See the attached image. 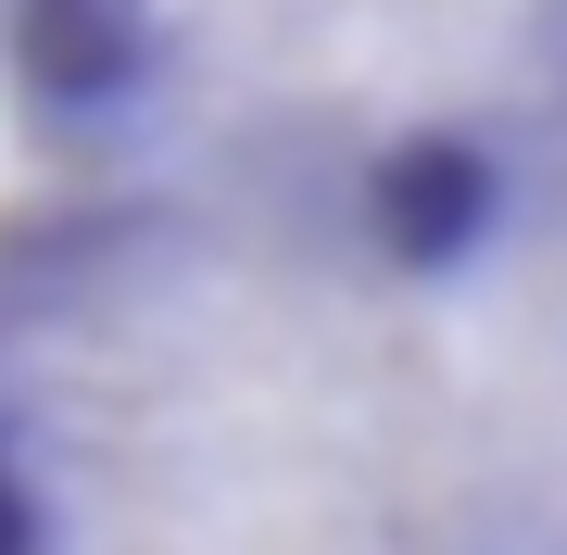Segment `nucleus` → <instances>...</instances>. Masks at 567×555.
<instances>
[{
  "label": "nucleus",
  "mask_w": 567,
  "mask_h": 555,
  "mask_svg": "<svg viewBox=\"0 0 567 555\" xmlns=\"http://www.w3.org/2000/svg\"><path fill=\"white\" fill-rule=\"evenodd\" d=\"M0 555H567V152L454 189L0 203Z\"/></svg>",
  "instance_id": "1"
},
{
  "label": "nucleus",
  "mask_w": 567,
  "mask_h": 555,
  "mask_svg": "<svg viewBox=\"0 0 567 555\" xmlns=\"http://www.w3.org/2000/svg\"><path fill=\"white\" fill-rule=\"evenodd\" d=\"M25 165L454 189L567 152V0H0Z\"/></svg>",
  "instance_id": "2"
}]
</instances>
